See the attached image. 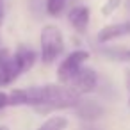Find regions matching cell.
<instances>
[{"label": "cell", "instance_id": "1", "mask_svg": "<svg viewBox=\"0 0 130 130\" xmlns=\"http://www.w3.org/2000/svg\"><path fill=\"white\" fill-rule=\"evenodd\" d=\"M80 102V93L70 86H34L25 89H16L9 94V105H30L45 109H70L77 107ZM43 109V110H45Z\"/></svg>", "mask_w": 130, "mask_h": 130}, {"label": "cell", "instance_id": "2", "mask_svg": "<svg viewBox=\"0 0 130 130\" xmlns=\"http://www.w3.org/2000/svg\"><path fill=\"white\" fill-rule=\"evenodd\" d=\"M39 43H41V59L45 64H52L55 59H59V55L64 50L62 32L55 25H45L43 27Z\"/></svg>", "mask_w": 130, "mask_h": 130}, {"label": "cell", "instance_id": "3", "mask_svg": "<svg viewBox=\"0 0 130 130\" xmlns=\"http://www.w3.org/2000/svg\"><path fill=\"white\" fill-rule=\"evenodd\" d=\"M89 59V52L87 50H75L71 52L57 68V78L61 84H70V80L80 71V68L84 66V62Z\"/></svg>", "mask_w": 130, "mask_h": 130}, {"label": "cell", "instance_id": "4", "mask_svg": "<svg viewBox=\"0 0 130 130\" xmlns=\"http://www.w3.org/2000/svg\"><path fill=\"white\" fill-rule=\"evenodd\" d=\"M22 73L23 71L14 57V54H11L6 48H0V87L13 84Z\"/></svg>", "mask_w": 130, "mask_h": 130}, {"label": "cell", "instance_id": "5", "mask_svg": "<svg viewBox=\"0 0 130 130\" xmlns=\"http://www.w3.org/2000/svg\"><path fill=\"white\" fill-rule=\"evenodd\" d=\"M96 84H98V75H96V71H94L93 68L82 66L80 71L70 80L68 86L73 87L77 93L84 94V93H91V91H94Z\"/></svg>", "mask_w": 130, "mask_h": 130}, {"label": "cell", "instance_id": "6", "mask_svg": "<svg viewBox=\"0 0 130 130\" xmlns=\"http://www.w3.org/2000/svg\"><path fill=\"white\" fill-rule=\"evenodd\" d=\"M89 18H91V13H89V7H86V6H77V7H73V9L68 13V22H70V25H71L77 32H80V34H84V32L87 30V27H89Z\"/></svg>", "mask_w": 130, "mask_h": 130}, {"label": "cell", "instance_id": "7", "mask_svg": "<svg viewBox=\"0 0 130 130\" xmlns=\"http://www.w3.org/2000/svg\"><path fill=\"white\" fill-rule=\"evenodd\" d=\"M130 36V20L128 22H121V23H114V25H107L98 32V41L105 43V41H112L118 38H125Z\"/></svg>", "mask_w": 130, "mask_h": 130}, {"label": "cell", "instance_id": "8", "mask_svg": "<svg viewBox=\"0 0 130 130\" xmlns=\"http://www.w3.org/2000/svg\"><path fill=\"white\" fill-rule=\"evenodd\" d=\"M14 57H16V61H18L22 71H29V70L34 66V62H36V54H34V50H32V48H27V46H18V48L14 50Z\"/></svg>", "mask_w": 130, "mask_h": 130}, {"label": "cell", "instance_id": "9", "mask_svg": "<svg viewBox=\"0 0 130 130\" xmlns=\"http://www.w3.org/2000/svg\"><path fill=\"white\" fill-rule=\"evenodd\" d=\"M75 109H77L78 116H82V118H86V119H96V118H100L102 112H103V109H102L100 105H96L94 102H78V105H77Z\"/></svg>", "mask_w": 130, "mask_h": 130}, {"label": "cell", "instance_id": "10", "mask_svg": "<svg viewBox=\"0 0 130 130\" xmlns=\"http://www.w3.org/2000/svg\"><path fill=\"white\" fill-rule=\"evenodd\" d=\"M68 126V119L62 118V116H54V118H48L38 130H64Z\"/></svg>", "mask_w": 130, "mask_h": 130}, {"label": "cell", "instance_id": "11", "mask_svg": "<svg viewBox=\"0 0 130 130\" xmlns=\"http://www.w3.org/2000/svg\"><path fill=\"white\" fill-rule=\"evenodd\" d=\"M103 55L114 59V61H119V62H126L130 64V50H125V48H114V50H103Z\"/></svg>", "mask_w": 130, "mask_h": 130}, {"label": "cell", "instance_id": "12", "mask_svg": "<svg viewBox=\"0 0 130 130\" xmlns=\"http://www.w3.org/2000/svg\"><path fill=\"white\" fill-rule=\"evenodd\" d=\"M64 4H66V0H46V11L52 16H55V14H59L62 11Z\"/></svg>", "mask_w": 130, "mask_h": 130}, {"label": "cell", "instance_id": "13", "mask_svg": "<svg viewBox=\"0 0 130 130\" xmlns=\"http://www.w3.org/2000/svg\"><path fill=\"white\" fill-rule=\"evenodd\" d=\"M119 4H121V0H107V2L102 6V13H103L105 16H109V14H112V13L119 7Z\"/></svg>", "mask_w": 130, "mask_h": 130}, {"label": "cell", "instance_id": "14", "mask_svg": "<svg viewBox=\"0 0 130 130\" xmlns=\"http://www.w3.org/2000/svg\"><path fill=\"white\" fill-rule=\"evenodd\" d=\"M7 105H9V94H6V93L0 91V109H4Z\"/></svg>", "mask_w": 130, "mask_h": 130}, {"label": "cell", "instance_id": "15", "mask_svg": "<svg viewBox=\"0 0 130 130\" xmlns=\"http://www.w3.org/2000/svg\"><path fill=\"white\" fill-rule=\"evenodd\" d=\"M4 16H6V6H4V0H0V25L4 22Z\"/></svg>", "mask_w": 130, "mask_h": 130}, {"label": "cell", "instance_id": "16", "mask_svg": "<svg viewBox=\"0 0 130 130\" xmlns=\"http://www.w3.org/2000/svg\"><path fill=\"white\" fill-rule=\"evenodd\" d=\"M0 130H9V128L7 126H0Z\"/></svg>", "mask_w": 130, "mask_h": 130}, {"label": "cell", "instance_id": "17", "mask_svg": "<svg viewBox=\"0 0 130 130\" xmlns=\"http://www.w3.org/2000/svg\"><path fill=\"white\" fill-rule=\"evenodd\" d=\"M86 130H94V128H86Z\"/></svg>", "mask_w": 130, "mask_h": 130}, {"label": "cell", "instance_id": "18", "mask_svg": "<svg viewBox=\"0 0 130 130\" xmlns=\"http://www.w3.org/2000/svg\"><path fill=\"white\" fill-rule=\"evenodd\" d=\"M128 103H130V100H128Z\"/></svg>", "mask_w": 130, "mask_h": 130}]
</instances>
